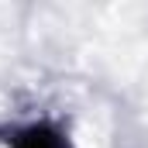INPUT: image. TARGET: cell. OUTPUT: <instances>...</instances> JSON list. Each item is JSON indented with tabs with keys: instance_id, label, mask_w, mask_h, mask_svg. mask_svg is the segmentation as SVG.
Instances as JSON below:
<instances>
[{
	"instance_id": "6da1fadb",
	"label": "cell",
	"mask_w": 148,
	"mask_h": 148,
	"mask_svg": "<svg viewBox=\"0 0 148 148\" xmlns=\"http://www.w3.org/2000/svg\"><path fill=\"white\" fill-rule=\"evenodd\" d=\"M14 148H69V145H66V138H62L55 127H48V124H31V127H24V131L14 138Z\"/></svg>"
}]
</instances>
